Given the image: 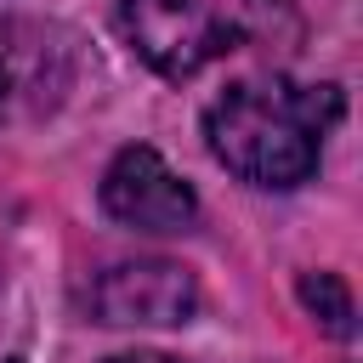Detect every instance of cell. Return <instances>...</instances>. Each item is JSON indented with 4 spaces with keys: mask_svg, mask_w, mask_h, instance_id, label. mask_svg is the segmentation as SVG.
<instances>
[{
    "mask_svg": "<svg viewBox=\"0 0 363 363\" xmlns=\"http://www.w3.org/2000/svg\"><path fill=\"white\" fill-rule=\"evenodd\" d=\"M6 363H23V357H6Z\"/></svg>",
    "mask_w": 363,
    "mask_h": 363,
    "instance_id": "8",
    "label": "cell"
},
{
    "mask_svg": "<svg viewBox=\"0 0 363 363\" xmlns=\"http://www.w3.org/2000/svg\"><path fill=\"white\" fill-rule=\"evenodd\" d=\"M6 96H11V74H6V62H0V113H6Z\"/></svg>",
    "mask_w": 363,
    "mask_h": 363,
    "instance_id": "7",
    "label": "cell"
},
{
    "mask_svg": "<svg viewBox=\"0 0 363 363\" xmlns=\"http://www.w3.org/2000/svg\"><path fill=\"white\" fill-rule=\"evenodd\" d=\"M301 301L329 335H352V295H346V284L335 272H306L301 278Z\"/></svg>",
    "mask_w": 363,
    "mask_h": 363,
    "instance_id": "5",
    "label": "cell"
},
{
    "mask_svg": "<svg viewBox=\"0 0 363 363\" xmlns=\"http://www.w3.org/2000/svg\"><path fill=\"white\" fill-rule=\"evenodd\" d=\"M102 210L119 227H136V233H182L199 216V193L164 164L159 147L130 142L102 170Z\"/></svg>",
    "mask_w": 363,
    "mask_h": 363,
    "instance_id": "3",
    "label": "cell"
},
{
    "mask_svg": "<svg viewBox=\"0 0 363 363\" xmlns=\"http://www.w3.org/2000/svg\"><path fill=\"white\" fill-rule=\"evenodd\" d=\"M340 85L250 74L204 108V142L250 187H301L318 170L323 136L340 125Z\"/></svg>",
    "mask_w": 363,
    "mask_h": 363,
    "instance_id": "1",
    "label": "cell"
},
{
    "mask_svg": "<svg viewBox=\"0 0 363 363\" xmlns=\"http://www.w3.org/2000/svg\"><path fill=\"white\" fill-rule=\"evenodd\" d=\"M91 318L113 329H170L199 312V284L176 261H119L91 284Z\"/></svg>",
    "mask_w": 363,
    "mask_h": 363,
    "instance_id": "4",
    "label": "cell"
},
{
    "mask_svg": "<svg viewBox=\"0 0 363 363\" xmlns=\"http://www.w3.org/2000/svg\"><path fill=\"white\" fill-rule=\"evenodd\" d=\"M125 45L164 79H193L216 57L261 40L278 23V0H119Z\"/></svg>",
    "mask_w": 363,
    "mask_h": 363,
    "instance_id": "2",
    "label": "cell"
},
{
    "mask_svg": "<svg viewBox=\"0 0 363 363\" xmlns=\"http://www.w3.org/2000/svg\"><path fill=\"white\" fill-rule=\"evenodd\" d=\"M108 363H176V357H164V352H119Z\"/></svg>",
    "mask_w": 363,
    "mask_h": 363,
    "instance_id": "6",
    "label": "cell"
}]
</instances>
